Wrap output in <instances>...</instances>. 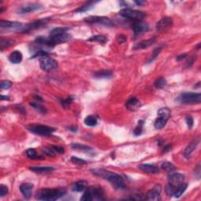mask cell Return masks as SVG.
Returning <instances> with one entry per match:
<instances>
[{
    "label": "cell",
    "mask_w": 201,
    "mask_h": 201,
    "mask_svg": "<svg viewBox=\"0 0 201 201\" xmlns=\"http://www.w3.org/2000/svg\"><path fill=\"white\" fill-rule=\"evenodd\" d=\"M43 6L40 4H37V3H35V4H31V5H28V6H24V7L20 8V11H19V14H28V13H31L33 12V11H36L37 9H42Z\"/></svg>",
    "instance_id": "d6986e66"
},
{
    "label": "cell",
    "mask_w": 201,
    "mask_h": 201,
    "mask_svg": "<svg viewBox=\"0 0 201 201\" xmlns=\"http://www.w3.org/2000/svg\"><path fill=\"white\" fill-rule=\"evenodd\" d=\"M52 148L54 150L55 153H60V154H62V153H64V149L62 148V147H60V146H52Z\"/></svg>",
    "instance_id": "f6af8a7d"
},
{
    "label": "cell",
    "mask_w": 201,
    "mask_h": 201,
    "mask_svg": "<svg viewBox=\"0 0 201 201\" xmlns=\"http://www.w3.org/2000/svg\"><path fill=\"white\" fill-rule=\"evenodd\" d=\"M158 115H162V116H166V117H170V111L168 108H162V109H159L158 111Z\"/></svg>",
    "instance_id": "e575fe53"
},
{
    "label": "cell",
    "mask_w": 201,
    "mask_h": 201,
    "mask_svg": "<svg viewBox=\"0 0 201 201\" xmlns=\"http://www.w3.org/2000/svg\"><path fill=\"white\" fill-rule=\"evenodd\" d=\"M71 161H72L73 164H77V165H86L87 162L84 160V159H82L80 158L76 157V156H72L71 158Z\"/></svg>",
    "instance_id": "d590c367"
},
{
    "label": "cell",
    "mask_w": 201,
    "mask_h": 201,
    "mask_svg": "<svg viewBox=\"0 0 201 201\" xmlns=\"http://www.w3.org/2000/svg\"><path fill=\"white\" fill-rule=\"evenodd\" d=\"M49 20H50V18L41 19V20H36V21L32 22V23L28 24V25H26L25 26H24L20 31H21V32H28V31H32L34 29L40 28L42 27L45 26Z\"/></svg>",
    "instance_id": "52a82bcc"
},
{
    "label": "cell",
    "mask_w": 201,
    "mask_h": 201,
    "mask_svg": "<svg viewBox=\"0 0 201 201\" xmlns=\"http://www.w3.org/2000/svg\"><path fill=\"white\" fill-rule=\"evenodd\" d=\"M186 58V54H182V55H180V56H178V58H177V60H178V61H180V60H181V59H185Z\"/></svg>",
    "instance_id": "c3c4849f"
},
{
    "label": "cell",
    "mask_w": 201,
    "mask_h": 201,
    "mask_svg": "<svg viewBox=\"0 0 201 201\" xmlns=\"http://www.w3.org/2000/svg\"><path fill=\"white\" fill-rule=\"evenodd\" d=\"M66 193L65 189H42L36 193V199L39 200L53 201L62 197Z\"/></svg>",
    "instance_id": "7a4b0ae2"
},
{
    "label": "cell",
    "mask_w": 201,
    "mask_h": 201,
    "mask_svg": "<svg viewBox=\"0 0 201 201\" xmlns=\"http://www.w3.org/2000/svg\"><path fill=\"white\" fill-rule=\"evenodd\" d=\"M186 189H187V184H186V183H182V184L180 185V186L177 188L175 193H174V197H176V198L180 197L183 193H184V192L186 190Z\"/></svg>",
    "instance_id": "f1b7e54d"
},
{
    "label": "cell",
    "mask_w": 201,
    "mask_h": 201,
    "mask_svg": "<svg viewBox=\"0 0 201 201\" xmlns=\"http://www.w3.org/2000/svg\"><path fill=\"white\" fill-rule=\"evenodd\" d=\"M9 98L7 97V96H4V95H1V100L4 101V100H9Z\"/></svg>",
    "instance_id": "f907efd6"
},
{
    "label": "cell",
    "mask_w": 201,
    "mask_h": 201,
    "mask_svg": "<svg viewBox=\"0 0 201 201\" xmlns=\"http://www.w3.org/2000/svg\"><path fill=\"white\" fill-rule=\"evenodd\" d=\"M87 187V182L86 181H79L74 183L72 186V191L74 192H83L86 190Z\"/></svg>",
    "instance_id": "7402d4cb"
},
{
    "label": "cell",
    "mask_w": 201,
    "mask_h": 201,
    "mask_svg": "<svg viewBox=\"0 0 201 201\" xmlns=\"http://www.w3.org/2000/svg\"><path fill=\"white\" fill-rule=\"evenodd\" d=\"M91 171L94 175L107 180L115 189H124L126 187L123 177L115 172L109 171V170H104V169H91Z\"/></svg>",
    "instance_id": "6da1fadb"
},
{
    "label": "cell",
    "mask_w": 201,
    "mask_h": 201,
    "mask_svg": "<svg viewBox=\"0 0 201 201\" xmlns=\"http://www.w3.org/2000/svg\"><path fill=\"white\" fill-rule=\"evenodd\" d=\"M69 130L72 131V132H75L77 131V127L76 126H72V127H69Z\"/></svg>",
    "instance_id": "816d5d0a"
},
{
    "label": "cell",
    "mask_w": 201,
    "mask_h": 201,
    "mask_svg": "<svg viewBox=\"0 0 201 201\" xmlns=\"http://www.w3.org/2000/svg\"><path fill=\"white\" fill-rule=\"evenodd\" d=\"M141 105H142L141 102L136 98H131L126 103V108L131 112H135V111L138 110Z\"/></svg>",
    "instance_id": "2e32d148"
},
{
    "label": "cell",
    "mask_w": 201,
    "mask_h": 201,
    "mask_svg": "<svg viewBox=\"0 0 201 201\" xmlns=\"http://www.w3.org/2000/svg\"><path fill=\"white\" fill-rule=\"evenodd\" d=\"M69 30V28H64V27H60V28H56L52 30L50 33V36H58V35H61L66 33V31Z\"/></svg>",
    "instance_id": "f546056e"
},
{
    "label": "cell",
    "mask_w": 201,
    "mask_h": 201,
    "mask_svg": "<svg viewBox=\"0 0 201 201\" xmlns=\"http://www.w3.org/2000/svg\"><path fill=\"white\" fill-rule=\"evenodd\" d=\"M32 189H33V185L31 183L25 182L20 185V191L22 194H23L24 197L27 200L31 197L32 194Z\"/></svg>",
    "instance_id": "9a60e30c"
},
{
    "label": "cell",
    "mask_w": 201,
    "mask_h": 201,
    "mask_svg": "<svg viewBox=\"0 0 201 201\" xmlns=\"http://www.w3.org/2000/svg\"><path fill=\"white\" fill-rule=\"evenodd\" d=\"M43 152L46 153L47 155L50 156H55V152L54 150L51 148H43Z\"/></svg>",
    "instance_id": "b9f144b4"
},
{
    "label": "cell",
    "mask_w": 201,
    "mask_h": 201,
    "mask_svg": "<svg viewBox=\"0 0 201 201\" xmlns=\"http://www.w3.org/2000/svg\"><path fill=\"white\" fill-rule=\"evenodd\" d=\"M168 119V117L159 115V118L156 119V121H155L154 123L155 128H156V129H162V128H164V126L166 125V123H167Z\"/></svg>",
    "instance_id": "cb8c5ba5"
},
{
    "label": "cell",
    "mask_w": 201,
    "mask_h": 201,
    "mask_svg": "<svg viewBox=\"0 0 201 201\" xmlns=\"http://www.w3.org/2000/svg\"><path fill=\"white\" fill-rule=\"evenodd\" d=\"M28 130L33 134L42 136H49L55 131L54 128L46 125H32L28 126Z\"/></svg>",
    "instance_id": "8992f818"
},
{
    "label": "cell",
    "mask_w": 201,
    "mask_h": 201,
    "mask_svg": "<svg viewBox=\"0 0 201 201\" xmlns=\"http://www.w3.org/2000/svg\"><path fill=\"white\" fill-rule=\"evenodd\" d=\"M112 75V71L110 70H105V69H103V70H100L96 72L94 74V78L96 79H106V78H110Z\"/></svg>",
    "instance_id": "603a6c76"
},
{
    "label": "cell",
    "mask_w": 201,
    "mask_h": 201,
    "mask_svg": "<svg viewBox=\"0 0 201 201\" xmlns=\"http://www.w3.org/2000/svg\"><path fill=\"white\" fill-rule=\"evenodd\" d=\"M133 30H134V34L135 37L140 36L143 33L146 32L148 30V24L145 22L142 21V20H137L135 21L133 25Z\"/></svg>",
    "instance_id": "30bf717a"
},
{
    "label": "cell",
    "mask_w": 201,
    "mask_h": 201,
    "mask_svg": "<svg viewBox=\"0 0 201 201\" xmlns=\"http://www.w3.org/2000/svg\"><path fill=\"white\" fill-rule=\"evenodd\" d=\"M170 148H171V147H170V145H167V146H166L165 148H164V153H167V152L170 151Z\"/></svg>",
    "instance_id": "681fc988"
},
{
    "label": "cell",
    "mask_w": 201,
    "mask_h": 201,
    "mask_svg": "<svg viewBox=\"0 0 201 201\" xmlns=\"http://www.w3.org/2000/svg\"><path fill=\"white\" fill-rule=\"evenodd\" d=\"M84 123L88 126H94L98 123V119L93 115H90L87 116L84 120Z\"/></svg>",
    "instance_id": "484cf974"
},
{
    "label": "cell",
    "mask_w": 201,
    "mask_h": 201,
    "mask_svg": "<svg viewBox=\"0 0 201 201\" xmlns=\"http://www.w3.org/2000/svg\"><path fill=\"white\" fill-rule=\"evenodd\" d=\"M166 84H167V81H166V80L164 77H159V78H158L154 83L155 87H156V88H158V89H162V88H164V87L166 86Z\"/></svg>",
    "instance_id": "1f68e13d"
},
{
    "label": "cell",
    "mask_w": 201,
    "mask_h": 201,
    "mask_svg": "<svg viewBox=\"0 0 201 201\" xmlns=\"http://www.w3.org/2000/svg\"><path fill=\"white\" fill-rule=\"evenodd\" d=\"M86 190L91 194L92 200H104V197H103V196H104V191H103V189L101 187H90L87 188Z\"/></svg>",
    "instance_id": "4fadbf2b"
},
{
    "label": "cell",
    "mask_w": 201,
    "mask_h": 201,
    "mask_svg": "<svg viewBox=\"0 0 201 201\" xmlns=\"http://www.w3.org/2000/svg\"><path fill=\"white\" fill-rule=\"evenodd\" d=\"M177 101L181 104H193L201 102L200 93H183L177 98Z\"/></svg>",
    "instance_id": "3957f363"
},
{
    "label": "cell",
    "mask_w": 201,
    "mask_h": 201,
    "mask_svg": "<svg viewBox=\"0 0 201 201\" xmlns=\"http://www.w3.org/2000/svg\"><path fill=\"white\" fill-rule=\"evenodd\" d=\"M31 104V106H33V107H34L35 109H38V110H39V112H46L45 109H44L43 107H42V106L39 105V104H38L37 103L32 102V103H31V104Z\"/></svg>",
    "instance_id": "ee69618b"
},
{
    "label": "cell",
    "mask_w": 201,
    "mask_h": 201,
    "mask_svg": "<svg viewBox=\"0 0 201 201\" xmlns=\"http://www.w3.org/2000/svg\"><path fill=\"white\" fill-rule=\"evenodd\" d=\"M71 147H72L73 149L80 150V151L85 152V153H90V152L92 151V148H91V147L87 146V145H81V144H72Z\"/></svg>",
    "instance_id": "4316f807"
},
{
    "label": "cell",
    "mask_w": 201,
    "mask_h": 201,
    "mask_svg": "<svg viewBox=\"0 0 201 201\" xmlns=\"http://www.w3.org/2000/svg\"><path fill=\"white\" fill-rule=\"evenodd\" d=\"M39 64L41 69L45 72H51L58 68V62L49 56H44L39 58Z\"/></svg>",
    "instance_id": "5b68a950"
},
{
    "label": "cell",
    "mask_w": 201,
    "mask_h": 201,
    "mask_svg": "<svg viewBox=\"0 0 201 201\" xmlns=\"http://www.w3.org/2000/svg\"><path fill=\"white\" fill-rule=\"evenodd\" d=\"M134 3H135V4L137 5V6H143V5L145 4V2L144 1H135Z\"/></svg>",
    "instance_id": "7dc6e473"
},
{
    "label": "cell",
    "mask_w": 201,
    "mask_h": 201,
    "mask_svg": "<svg viewBox=\"0 0 201 201\" xmlns=\"http://www.w3.org/2000/svg\"><path fill=\"white\" fill-rule=\"evenodd\" d=\"M27 156H28L31 159H37V155H36V152L34 148H29V149L27 150L26 152Z\"/></svg>",
    "instance_id": "ab89813d"
},
{
    "label": "cell",
    "mask_w": 201,
    "mask_h": 201,
    "mask_svg": "<svg viewBox=\"0 0 201 201\" xmlns=\"http://www.w3.org/2000/svg\"><path fill=\"white\" fill-rule=\"evenodd\" d=\"M142 131H143V121H140L134 129V134L136 136H139L142 134Z\"/></svg>",
    "instance_id": "836d02e7"
},
{
    "label": "cell",
    "mask_w": 201,
    "mask_h": 201,
    "mask_svg": "<svg viewBox=\"0 0 201 201\" xmlns=\"http://www.w3.org/2000/svg\"><path fill=\"white\" fill-rule=\"evenodd\" d=\"M9 190H8L7 186H4V185H1L0 186V196L1 197H4L8 193Z\"/></svg>",
    "instance_id": "60d3db41"
},
{
    "label": "cell",
    "mask_w": 201,
    "mask_h": 201,
    "mask_svg": "<svg viewBox=\"0 0 201 201\" xmlns=\"http://www.w3.org/2000/svg\"><path fill=\"white\" fill-rule=\"evenodd\" d=\"M94 2H90V3H87L86 5H84V6H81V7L75 9V12H84V11L89 10V9H91V8L93 7V4H94Z\"/></svg>",
    "instance_id": "d6a6232c"
},
{
    "label": "cell",
    "mask_w": 201,
    "mask_h": 201,
    "mask_svg": "<svg viewBox=\"0 0 201 201\" xmlns=\"http://www.w3.org/2000/svg\"><path fill=\"white\" fill-rule=\"evenodd\" d=\"M160 50H161L160 47H158V48L155 49L154 51H153V55H152L151 58H150V59L148 60V62H147V63H148H148H150V62H152V61H154V60L156 58V57H157L158 55H159V52H160Z\"/></svg>",
    "instance_id": "f35d334b"
},
{
    "label": "cell",
    "mask_w": 201,
    "mask_h": 201,
    "mask_svg": "<svg viewBox=\"0 0 201 201\" xmlns=\"http://www.w3.org/2000/svg\"><path fill=\"white\" fill-rule=\"evenodd\" d=\"M29 169L37 173H48L54 170V168L51 167H31Z\"/></svg>",
    "instance_id": "d4e9b609"
},
{
    "label": "cell",
    "mask_w": 201,
    "mask_h": 201,
    "mask_svg": "<svg viewBox=\"0 0 201 201\" xmlns=\"http://www.w3.org/2000/svg\"><path fill=\"white\" fill-rule=\"evenodd\" d=\"M85 21L89 24H101L105 26H112L113 22L109 18L105 17H98V16H91L85 18Z\"/></svg>",
    "instance_id": "ba28073f"
},
{
    "label": "cell",
    "mask_w": 201,
    "mask_h": 201,
    "mask_svg": "<svg viewBox=\"0 0 201 201\" xmlns=\"http://www.w3.org/2000/svg\"><path fill=\"white\" fill-rule=\"evenodd\" d=\"M186 123H187V126L189 129H192L193 126V119L192 116H187L186 117Z\"/></svg>",
    "instance_id": "7bdbcfd3"
},
{
    "label": "cell",
    "mask_w": 201,
    "mask_h": 201,
    "mask_svg": "<svg viewBox=\"0 0 201 201\" xmlns=\"http://www.w3.org/2000/svg\"><path fill=\"white\" fill-rule=\"evenodd\" d=\"M199 143H200V138H196L195 140L193 141L192 142H191L190 144H189V145H188L187 147H186V148L185 149V152H184V156L186 158H190L191 155H192V153H193L194 150L197 148V147L198 146Z\"/></svg>",
    "instance_id": "e0dca14e"
},
{
    "label": "cell",
    "mask_w": 201,
    "mask_h": 201,
    "mask_svg": "<svg viewBox=\"0 0 201 201\" xmlns=\"http://www.w3.org/2000/svg\"><path fill=\"white\" fill-rule=\"evenodd\" d=\"M72 101H73V99H72V98H68L66 100H64V101H63V103H64V104H69L70 103H72Z\"/></svg>",
    "instance_id": "bcb514c9"
},
{
    "label": "cell",
    "mask_w": 201,
    "mask_h": 201,
    "mask_svg": "<svg viewBox=\"0 0 201 201\" xmlns=\"http://www.w3.org/2000/svg\"><path fill=\"white\" fill-rule=\"evenodd\" d=\"M154 41H155V38H152V39L142 41V42L136 44V45L133 47V50H142V49L147 48V47H150V46L154 42Z\"/></svg>",
    "instance_id": "ffe728a7"
},
{
    "label": "cell",
    "mask_w": 201,
    "mask_h": 201,
    "mask_svg": "<svg viewBox=\"0 0 201 201\" xmlns=\"http://www.w3.org/2000/svg\"><path fill=\"white\" fill-rule=\"evenodd\" d=\"M161 186L159 185L154 186L151 190L148 191L145 195V197L144 199L146 200H153L158 201L160 200V192H161Z\"/></svg>",
    "instance_id": "8fae6325"
},
{
    "label": "cell",
    "mask_w": 201,
    "mask_h": 201,
    "mask_svg": "<svg viewBox=\"0 0 201 201\" xmlns=\"http://www.w3.org/2000/svg\"><path fill=\"white\" fill-rule=\"evenodd\" d=\"M0 27L1 28H6V29H14L20 31L23 28V25L21 23L17 21H9V20H1L0 21Z\"/></svg>",
    "instance_id": "7c38bea8"
},
{
    "label": "cell",
    "mask_w": 201,
    "mask_h": 201,
    "mask_svg": "<svg viewBox=\"0 0 201 201\" xmlns=\"http://www.w3.org/2000/svg\"><path fill=\"white\" fill-rule=\"evenodd\" d=\"M173 25V20L170 17H164L162 18L157 24H156V28L159 31H167Z\"/></svg>",
    "instance_id": "5bb4252c"
},
{
    "label": "cell",
    "mask_w": 201,
    "mask_h": 201,
    "mask_svg": "<svg viewBox=\"0 0 201 201\" xmlns=\"http://www.w3.org/2000/svg\"><path fill=\"white\" fill-rule=\"evenodd\" d=\"M87 41H92V42H98L99 43L104 44L108 42V39L104 36H101V35H98V36H92L90 39H87Z\"/></svg>",
    "instance_id": "83f0119b"
},
{
    "label": "cell",
    "mask_w": 201,
    "mask_h": 201,
    "mask_svg": "<svg viewBox=\"0 0 201 201\" xmlns=\"http://www.w3.org/2000/svg\"><path fill=\"white\" fill-rule=\"evenodd\" d=\"M22 58H23L22 53L20 51H17V50L11 53L9 56V61L12 62L13 64H19V63L21 62Z\"/></svg>",
    "instance_id": "44dd1931"
},
{
    "label": "cell",
    "mask_w": 201,
    "mask_h": 201,
    "mask_svg": "<svg viewBox=\"0 0 201 201\" xmlns=\"http://www.w3.org/2000/svg\"><path fill=\"white\" fill-rule=\"evenodd\" d=\"M120 15H121L123 17H126V18L131 19V20H134L135 21L142 20V19H143L145 17V13L142 12V11L129 9V8L121 9L120 11Z\"/></svg>",
    "instance_id": "277c9868"
},
{
    "label": "cell",
    "mask_w": 201,
    "mask_h": 201,
    "mask_svg": "<svg viewBox=\"0 0 201 201\" xmlns=\"http://www.w3.org/2000/svg\"><path fill=\"white\" fill-rule=\"evenodd\" d=\"M70 39L71 36L69 34H67V33L54 36H50V38H48V46L49 47H54L57 44L65 42L70 40Z\"/></svg>",
    "instance_id": "9c48e42d"
},
{
    "label": "cell",
    "mask_w": 201,
    "mask_h": 201,
    "mask_svg": "<svg viewBox=\"0 0 201 201\" xmlns=\"http://www.w3.org/2000/svg\"><path fill=\"white\" fill-rule=\"evenodd\" d=\"M138 168L142 171L148 174H157L159 173V170L157 167L148 164H142L138 166Z\"/></svg>",
    "instance_id": "ac0fdd59"
},
{
    "label": "cell",
    "mask_w": 201,
    "mask_h": 201,
    "mask_svg": "<svg viewBox=\"0 0 201 201\" xmlns=\"http://www.w3.org/2000/svg\"><path fill=\"white\" fill-rule=\"evenodd\" d=\"M14 42V41L11 40V39H2L1 40V43H0V46H1V50H4L6 47H9L11 44Z\"/></svg>",
    "instance_id": "74e56055"
},
{
    "label": "cell",
    "mask_w": 201,
    "mask_h": 201,
    "mask_svg": "<svg viewBox=\"0 0 201 201\" xmlns=\"http://www.w3.org/2000/svg\"><path fill=\"white\" fill-rule=\"evenodd\" d=\"M12 86V83L9 80H3L0 83V88L1 90H8Z\"/></svg>",
    "instance_id": "8d00e7d4"
},
{
    "label": "cell",
    "mask_w": 201,
    "mask_h": 201,
    "mask_svg": "<svg viewBox=\"0 0 201 201\" xmlns=\"http://www.w3.org/2000/svg\"><path fill=\"white\" fill-rule=\"evenodd\" d=\"M161 167H162L163 170H164L167 172H172L175 170H176V167L170 162L164 163V164H162V166H161Z\"/></svg>",
    "instance_id": "4dcf8cb0"
}]
</instances>
